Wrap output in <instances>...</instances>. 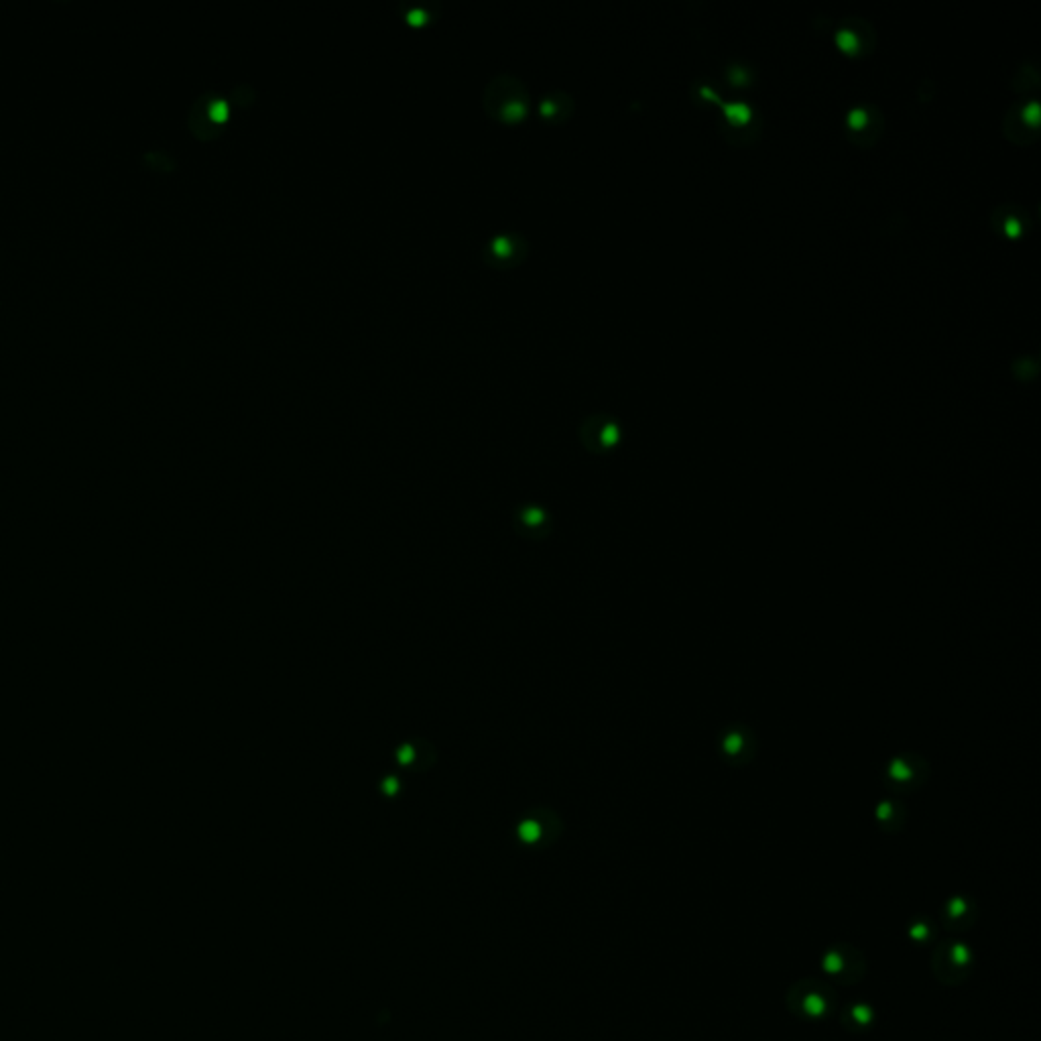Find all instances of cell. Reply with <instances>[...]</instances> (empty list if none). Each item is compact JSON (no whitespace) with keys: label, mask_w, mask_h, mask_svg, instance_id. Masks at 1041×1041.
<instances>
[{"label":"cell","mask_w":1041,"mask_h":1041,"mask_svg":"<svg viewBox=\"0 0 1041 1041\" xmlns=\"http://www.w3.org/2000/svg\"><path fill=\"white\" fill-rule=\"evenodd\" d=\"M934 932H936V926H934V922L930 920V917H915V920L909 924V930H907L909 938L915 944H920V946H924L926 942H932Z\"/></svg>","instance_id":"20"},{"label":"cell","mask_w":1041,"mask_h":1041,"mask_svg":"<svg viewBox=\"0 0 1041 1041\" xmlns=\"http://www.w3.org/2000/svg\"><path fill=\"white\" fill-rule=\"evenodd\" d=\"M865 970V954L854 944H832L822 956V972L838 985L861 983Z\"/></svg>","instance_id":"4"},{"label":"cell","mask_w":1041,"mask_h":1041,"mask_svg":"<svg viewBox=\"0 0 1041 1041\" xmlns=\"http://www.w3.org/2000/svg\"><path fill=\"white\" fill-rule=\"evenodd\" d=\"M974 966V952L966 942L948 940L936 946L932 954V972L944 985H960Z\"/></svg>","instance_id":"3"},{"label":"cell","mask_w":1041,"mask_h":1041,"mask_svg":"<svg viewBox=\"0 0 1041 1041\" xmlns=\"http://www.w3.org/2000/svg\"><path fill=\"white\" fill-rule=\"evenodd\" d=\"M582 446L592 454H606L615 450L623 438V430L619 419L608 413H592L588 415L578 430Z\"/></svg>","instance_id":"7"},{"label":"cell","mask_w":1041,"mask_h":1041,"mask_svg":"<svg viewBox=\"0 0 1041 1041\" xmlns=\"http://www.w3.org/2000/svg\"><path fill=\"white\" fill-rule=\"evenodd\" d=\"M834 41L838 49L850 57H863L875 49L877 35L867 19L846 17L838 21L834 31Z\"/></svg>","instance_id":"10"},{"label":"cell","mask_w":1041,"mask_h":1041,"mask_svg":"<svg viewBox=\"0 0 1041 1041\" xmlns=\"http://www.w3.org/2000/svg\"><path fill=\"white\" fill-rule=\"evenodd\" d=\"M539 108H541L543 118L558 122V120H564V118H568L572 114L574 100H572L570 94L558 90V92H551V94L543 96Z\"/></svg>","instance_id":"18"},{"label":"cell","mask_w":1041,"mask_h":1041,"mask_svg":"<svg viewBox=\"0 0 1041 1041\" xmlns=\"http://www.w3.org/2000/svg\"><path fill=\"white\" fill-rule=\"evenodd\" d=\"M718 751L722 761H726L730 767H745L757 757V734L747 724H726L718 734Z\"/></svg>","instance_id":"5"},{"label":"cell","mask_w":1041,"mask_h":1041,"mask_svg":"<svg viewBox=\"0 0 1041 1041\" xmlns=\"http://www.w3.org/2000/svg\"><path fill=\"white\" fill-rule=\"evenodd\" d=\"M976 920V903L968 895H954L942 907V922L948 930H968Z\"/></svg>","instance_id":"15"},{"label":"cell","mask_w":1041,"mask_h":1041,"mask_svg":"<svg viewBox=\"0 0 1041 1041\" xmlns=\"http://www.w3.org/2000/svg\"><path fill=\"white\" fill-rule=\"evenodd\" d=\"M484 108L503 122L521 120L529 108L527 86L513 74H497L484 90Z\"/></svg>","instance_id":"2"},{"label":"cell","mask_w":1041,"mask_h":1041,"mask_svg":"<svg viewBox=\"0 0 1041 1041\" xmlns=\"http://www.w3.org/2000/svg\"><path fill=\"white\" fill-rule=\"evenodd\" d=\"M844 129L848 141L859 147H871L879 141L883 129H885V118L879 106L875 104H859L846 112L844 118Z\"/></svg>","instance_id":"8"},{"label":"cell","mask_w":1041,"mask_h":1041,"mask_svg":"<svg viewBox=\"0 0 1041 1041\" xmlns=\"http://www.w3.org/2000/svg\"><path fill=\"white\" fill-rule=\"evenodd\" d=\"M875 818L885 832H899L907 822V808L899 800H883L877 804Z\"/></svg>","instance_id":"17"},{"label":"cell","mask_w":1041,"mask_h":1041,"mask_svg":"<svg viewBox=\"0 0 1041 1041\" xmlns=\"http://www.w3.org/2000/svg\"><path fill=\"white\" fill-rule=\"evenodd\" d=\"M724 118L728 122L730 131L741 133L743 129L751 127V120L755 116H753V108L749 104H745L741 100H734V102L724 104Z\"/></svg>","instance_id":"19"},{"label":"cell","mask_w":1041,"mask_h":1041,"mask_svg":"<svg viewBox=\"0 0 1041 1041\" xmlns=\"http://www.w3.org/2000/svg\"><path fill=\"white\" fill-rule=\"evenodd\" d=\"M527 255V240L519 232H501L484 247V259L497 267H511Z\"/></svg>","instance_id":"12"},{"label":"cell","mask_w":1041,"mask_h":1041,"mask_svg":"<svg viewBox=\"0 0 1041 1041\" xmlns=\"http://www.w3.org/2000/svg\"><path fill=\"white\" fill-rule=\"evenodd\" d=\"M1003 133L1015 145H1031L1039 137V102L1035 96L1015 100L1005 118Z\"/></svg>","instance_id":"6"},{"label":"cell","mask_w":1041,"mask_h":1041,"mask_svg":"<svg viewBox=\"0 0 1041 1041\" xmlns=\"http://www.w3.org/2000/svg\"><path fill=\"white\" fill-rule=\"evenodd\" d=\"M562 832V822L558 814L549 808H533L529 810L517 824V836L521 842L529 846H549L558 840Z\"/></svg>","instance_id":"9"},{"label":"cell","mask_w":1041,"mask_h":1041,"mask_svg":"<svg viewBox=\"0 0 1041 1041\" xmlns=\"http://www.w3.org/2000/svg\"><path fill=\"white\" fill-rule=\"evenodd\" d=\"M928 779V763L924 757L909 753L893 757L885 769V783L893 791H911L922 787Z\"/></svg>","instance_id":"11"},{"label":"cell","mask_w":1041,"mask_h":1041,"mask_svg":"<svg viewBox=\"0 0 1041 1041\" xmlns=\"http://www.w3.org/2000/svg\"><path fill=\"white\" fill-rule=\"evenodd\" d=\"M730 78L734 84H749V68H743V66H734L730 68Z\"/></svg>","instance_id":"21"},{"label":"cell","mask_w":1041,"mask_h":1041,"mask_svg":"<svg viewBox=\"0 0 1041 1041\" xmlns=\"http://www.w3.org/2000/svg\"><path fill=\"white\" fill-rule=\"evenodd\" d=\"M513 527L519 535H523L529 541H543L554 531V519H551V515L543 507L535 503H525L513 513Z\"/></svg>","instance_id":"13"},{"label":"cell","mask_w":1041,"mask_h":1041,"mask_svg":"<svg viewBox=\"0 0 1041 1041\" xmlns=\"http://www.w3.org/2000/svg\"><path fill=\"white\" fill-rule=\"evenodd\" d=\"M787 1009L802 1021H826L838 1009V995L834 987L822 978L806 976L795 981L785 995Z\"/></svg>","instance_id":"1"},{"label":"cell","mask_w":1041,"mask_h":1041,"mask_svg":"<svg viewBox=\"0 0 1041 1041\" xmlns=\"http://www.w3.org/2000/svg\"><path fill=\"white\" fill-rule=\"evenodd\" d=\"M877 1021V1011L865 1001H854L842 1011V1025L852 1033H863Z\"/></svg>","instance_id":"16"},{"label":"cell","mask_w":1041,"mask_h":1041,"mask_svg":"<svg viewBox=\"0 0 1041 1041\" xmlns=\"http://www.w3.org/2000/svg\"><path fill=\"white\" fill-rule=\"evenodd\" d=\"M991 226L1005 238H1019L1033 226L1029 212L1017 204H1003L991 212Z\"/></svg>","instance_id":"14"}]
</instances>
